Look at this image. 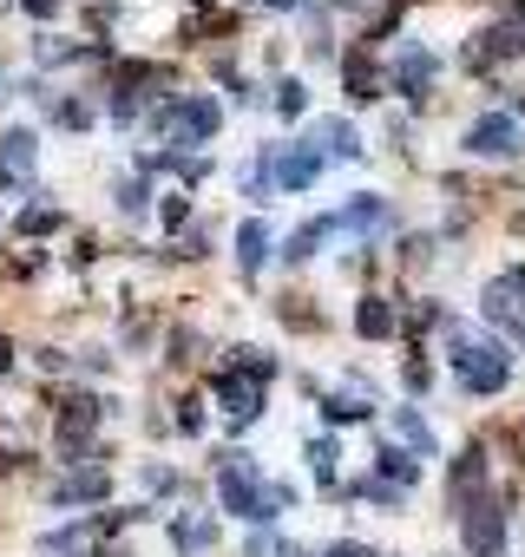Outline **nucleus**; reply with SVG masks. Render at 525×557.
<instances>
[{
    "label": "nucleus",
    "instance_id": "c85d7f7f",
    "mask_svg": "<svg viewBox=\"0 0 525 557\" xmlns=\"http://www.w3.org/2000/svg\"><path fill=\"white\" fill-rule=\"evenodd\" d=\"M119 210H125V216H132V210H145V190H138V184H125V190H119Z\"/></svg>",
    "mask_w": 525,
    "mask_h": 557
},
{
    "label": "nucleus",
    "instance_id": "a878e982",
    "mask_svg": "<svg viewBox=\"0 0 525 557\" xmlns=\"http://www.w3.org/2000/svg\"><path fill=\"white\" fill-rule=\"evenodd\" d=\"M178 426L197 433V426H204V400H184V407H178Z\"/></svg>",
    "mask_w": 525,
    "mask_h": 557
},
{
    "label": "nucleus",
    "instance_id": "412c9836",
    "mask_svg": "<svg viewBox=\"0 0 525 557\" xmlns=\"http://www.w3.org/2000/svg\"><path fill=\"white\" fill-rule=\"evenodd\" d=\"M349 92H355V99H375V66H368V53L349 60Z\"/></svg>",
    "mask_w": 525,
    "mask_h": 557
},
{
    "label": "nucleus",
    "instance_id": "9d476101",
    "mask_svg": "<svg viewBox=\"0 0 525 557\" xmlns=\"http://www.w3.org/2000/svg\"><path fill=\"white\" fill-rule=\"evenodd\" d=\"M368 230H388V203L381 197H355L342 216H329V236H368Z\"/></svg>",
    "mask_w": 525,
    "mask_h": 557
},
{
    "label": "nucleus",
    "instance_id": "4468645a",
    "mask_svg": "<svg viewBox=\"0 0 525 557\" xmlns=\"http://www.w3.org/2000/svg\"><path fill=\"white\" fill-rule=\"evenodd\" d=\"M375 479H388V485H414L420 479V466H414V453H394V446H375Z\"/></svg>",
    "mask_w": 525,
    "mask_h": 557
},
{
    "label": "nucleus",
    "instance_id": "c756f323",
    "mask_svg": "<svg viewBox=\"0 0 525 557\" xmlns=\"http://www.w3.org/2000/svg\"><path fill=\"white\" fill-rule=\"evenodd\" d=\"M21 8H27L34 21H53V14H60V0H21Z\"/></svg>",
    "mask_w": 525,
    "mask_h": 557
},
{
    "label": "nucleus",
    "instance_id": "423d86ee",
    "mask_svg": "<svg viewBox=\"0 0 525 557\" xmlns=\"http://www.w3.org/2000/svg\"><path fill=\"white\" fill-rule=\"evenodd\" d=\"M460 531H466V550H473V557H499V550H505V511H499L492 498L460 505Z\"/></svg>",
    "mask_w": 525,
    "mask_h": 557
},
{
    "label": "nucleus",
    "instance_id": "473e14b6",
    "mask_svg": "<svg viewBox=\"0 0 525 557\" xmlns=\"http://www.w3.org/2000/svg\"><path fill=\"white\" fill-rule=\"evenodd\" d=\"M270 8H296V0H270Z\"/></svg>",
    "mask_w": 525,
    "mask_h": 557
},
{
    "label": "nucleus",
    "instance_id": "a211bd4d",
    "mask_svg": "<svg viewBox=\"0 0 525 557\" xmlns=\"http://www.w3.org/2000/svg\"><path fill=\"white\" fill-rule=\"evenodd\" d=\"M355 329H362V335H368V342H375V335H388V329H394V309H388V302H381V296H368V302H362V309H355Z\"/></svg>",
    "mask_w": 525,
    "mask_h": 557
},
{
    "label": "nucleus",
    "instance_id": "2f4dec72",
    "mask_svg": "<svg viewBox=\"0 0 525 557\" xmlns=\"http://www.w3.org/2000/svg\"><path fill=\"white\" fill-rule=\"evenodd\" d=\"M14 368V342H0V374H8Z\"/></svg>",
    "mask_w": 525,
    "mask_h": 557
},
{
    "label": "nucleus",
    "instance_id": "5701e85b",
    "mask_svg": "<svg viewBox=\"0 0 525 557\" xmlns=\"http://www.w3.org/2000/svg\"><path fill=\"white\" fill-rule=\"evenodd\" d=\"M309 459H316V472H322V479H335V459H342V446H335V440H316V446H309Z\"/></svg>",
    "mask_w": 525,
    "mask_h": 557
},
{
    "label": "nucleus",
    "instance_id": "dca6fc26",
    "mask_svg": "<svg viewBox=\"0 0 525 557\" xmlns=\"http://www.w3.org/2000/svg\"><path fill=\"white\" fill-rule=\"evenodd\" d=\"M322 151H335V158H362L355 125H349V119H329V125H322Z\"/></svg>",
    "mask_w": 525,
    "mask_h": 557
},
{
    "label": "nucleus",
    "instance_id": "7c9ffc66",
    "mask_svg": "<svg viewBox=\"0 0 525 557\" xmlns=\"http://www.w3.org/2000/svg\"><path fill=\"white\" fill-rule=\"evenodd\" d=\"M329 557H381V550H368V544H349V537H342V544H329Z\"/></svg>",
    "mask_w": 525,
    "mask_h": 557
},
{
    "label": "nucleus",
    "instance_id": "aec40b11",
    "mask_svg": "<svg viewBox=\"0 0 525 557\" xmlns=\"http://www.w3.org/2000/svg\"><path fill=\"white\" fill-rule=\"evenodd\" d=\"M303 106H309V86H303V79H283V86H277V112H283V119H303Z\"/></svg>",
    "mask_w": 525,
    "mask_h": 557
},
{
    "label": "nucleus",
    "instance_id": "1a4fd4ad",
    "mask_svg": "<svg viewBox=\"0 0 525 557\" xmlns=\"http://www.w3.org/2000/svg\"><path fill=\"white\" fill-rule=\"evenodd\" d=\"M93 433H99V400H93V394H73V400L60 407V453L80 459Z\"/></svg>",
    "mask_w": 525,
    "mask_h": 557
},
{
    "label": "nucleus",
    "instance_id": "f8f14e48",
    "mask_svg": "<svg viewBox=\"0 0 525 557\" xmlns=\"http://www.w3.org/2000/svg\"><path fill=\"white\" fill-rule=\"evenodd\" d=\"M262 256H270V223L249 216V223L236 230V269H243V275H256V269H262Z\"/></svg>",
    "mask_w": 525,
    "mask_h": 557
},
{
    "label": "nucleus",
    "instance_id": "f3484780",
    "mask_svg": "<svg viewBox=\"0 0 525 557\" xmlns=\"http://www.w3.org/2000/svg\"><path fill=\"white\" fill-rule=\"evenodd\" d=\"M316 243H329V216H316V223H303V230L290 236V249H283V256H290V262H309V256H316Z\"/></svg>",
    "mask_w": 525,
    "mask_h": 557
},
{
    "label": "nucleus",
    "instance_id": "0eeeda50",
    "mask_svg": "<svg viewBox=\"0 0 525 557\" xmlns=\"http://www.w3.org/2000/svg\"><path fill=\"white\" fill-rule=\"evenodd\" d=\"M486 315L525 342V269H505V275H492V283H486Z\"/></svg>",
    "mask_w": 525,
    "mask_h": 557
},
{
    "label": "nucleus",
    "instance_id": "ddd939ff",
    "mask_svg": "<svg viewBox=\"0 0 525 557\" xmlns=\"http://www.w3.org/2000/svg\"><path fill=\"white\" fill-rule=\"evenodd\" d=\"M27 171H34V132H8L0 138V184L27 177Z\"/></svg>",
    "mask_w": 525,
    "mask_h": 557
},
{
    "label": "nucleus",
    "instance_id": "cd10ccee",
    "mask_svg": "<svg viewBox=\"0 0 525 557\" xmlns=\"http://www.w3.org/2000/svg\"><path fill=\"white\" fill-rule=\"evenodd\" d=\"M184 216H191V203H184V197H178V190H171V197H164V223H171V230H178V223H184Z\"/></svg>",
    "mask_w": 525,
    "mask_h": 557
},
{
    "label": "nucleus",
    "instance_id": "b1692460",
    "mask_svg": "<svg viewBox=\"0 0 525 557\" xmlns=\"http://www.w3.org/2000/svg\"><path fill=\"white\" fill-rule=\"evenodd\" d=\"M178 544H184V550L210 544V518H184V524H178Z\"/></svg>",
    "mask_w": 525,
    "mask_h": 557
},
{
    "label": "nucleus",
    "instance_id": "7ed1b4c3",
    "mask_svg": "<svg viewBox=\"0 0 525 557\" xmlns=\"http://www.w3.org/2000/svg\"><path fill=\"white\" fill-rule=\"evenodd\" d=\"M453 368H460L466 394H499V387L512 381L505 348H499V342H479V335H460V342H453Z\"/></svg>",
    "mask_w": 525,
    "mask_h": 557
},
{
    "label": "nucleus",
    "instance_id": "20e7f679",
    "mask_svg": "<svg viewBox=\"0 0 525 557\" xmlns=\"http://www.w3.org/2000/svg\"><path fill=\"white\" fill-rule=\"evenodd\" d=\"M217 125H223V106L204 99V92H197V99H178V106L164 112V138H171V145H204Z\"/></svg>",
    "mask_w": 525,
    "mask_h": 557
},
{
    "label": "nucleus",
    "instance_id": "f257e3e1",
    "mask_svg": "<svg viewBox=\"0 0 525 557\" xmlns=\"http://www.w3.org/2000/svg\"><path fill=\"white\" fill-rule=\"evenodd\" d=\"M217 498H223V511H236V518H277L296 492H290V485H270V479L256 472L249 453L230 446V453L217 459Z\"/></svg>",
    "mask_w": 525,
    "mask_h": 557
},
{
    "label": "nucleus",
    "instance_id": "6e6552de",
    "mask_svg": "<svg viewBox=\"0 0 525 557\" xmlns=\"http://www.w3.org/2000/svg\"><path fill=\"white\" fill-rule=\"evenodd\" d=\"M518 145H525V132H518L512 112H486V119H473V132H466V151H473V158H512Z\"/></svg>",
    "mask_w": 525,
    "mask_h": 557
},
{
    "label": "nucleus",
    "instance_id": "9b49d317",
    "mask_svg": "<svg viewBox=\"0 0 525 557\" xmlns=\"http://www.w3.org/2000/svg\"><path fill=\"white\" fill-rule=\"evenodd\" d=\"M394 86L420 106V99H427V86H434V53H427V47H407V53L394 60Z\"/></svg>",
    "mask_w": 525,
    "mask_h": 557
},
{
    "label": "nucleus",
    "instance_id": "2eb2a0df",
    "mask_svg": "<svg viewBox=\"0 0 525 557\" xmlns=\"http://www.w3.org/2000/svg\"><path fill=\"white\" fill-rule=\"evenodd\" d=\"M388 426H394V433H401V440H407L420 459H434V426H427L414 407H394V420H388Z\"/></svg>",
    "mask_w": 525,
    "mask_h": 557
},
{
    "label": "nucleus",
    "instance_id": "bb28decb",
    "mask_svg": "<svg viewBox=\"0 0 525 557\" xmlns=\"http://www.w3.org/2000/svg\"><path fill=\"white\" fill-rule=\"evenodd\" d=\"M322 413H329V420H362V413H368V407H362V400H329V407H322Z\"/></svg>",
    "mask_w": 525,
    "mask_h": 557
},
{
    "label": "nucleus",
    "instance_id": "393cba45",
    "mask_svg": "<svg viewBox=\"0 0 525 557\" xmlns=\"http://www.w3.org/2000/svg\"><path fill=\"white\" fill-rule=\"evenodd\" d=\"M249 557H290V544L270 537V531H256V537H249Z\"/></svg>",
    "mask_w": 525,
    "mask_h": 557
},
{
    "label": "nucleus",
    "instance_id": "f03ea898",
    "mask_svg": "<svg viewBox=\"0 0 525 557\" xmlns=\"http://www.w3.org/2000/svg\"><path fill=\"white\" fill-rule=\"evenodd\" d=\"M270 374H277V361H262V355L243 348V361L217 374V400H223V413H230V420H256V407H262V381H270Z\"/></svg>",
    "mask_w": 525,
    "mask_h": 557
},
{
    "label": "nucleus",
    "instance_id": "4be33fe9",
    "mask_svg": "<svg viewBox=\"0 0 525 557\" xmlns=\"http://www.w3.org/2000/svg\"><path fill=\"white\" fill-rule=\"evenodd\" d=\"M53 223H60V210H53V203H34V210L21 216V230H27V236H40V230H53Z\"/></svg>",
    "mask_w": 525,
    "mask_h": 557
},
{
    "label": "nucleus",
    "instance_id": "6ab92c4d",
    "mask_svg": "<svg viewBox=\"0 0 525 557\" xmlns=\"http://www.w3.org/2000/svg\"><path fill=\"white\" fill-rule=\"evenodd\" d=\"M93 498H106V472H80L60 485V505H93Z\"/></svg>",
    "mask_w": 525,
    "mask_h": 557
},
{
    "label": "nucleus",
    "instance_id": "39448f33",
    "mask_svg": "<svg viewBox=\"0 0 525 557\" xmlns=\"http://www.w3.org/2000/svg\"><path fill=\"white\" fill-rule=\"evenodd\" d=\"M322 138H296V145H277V158H270V171H277V190H309L316 184V171H322Z\"/></svg>",
    "mask_w": 525,
    "mask_h": 557
}]
</instances>
